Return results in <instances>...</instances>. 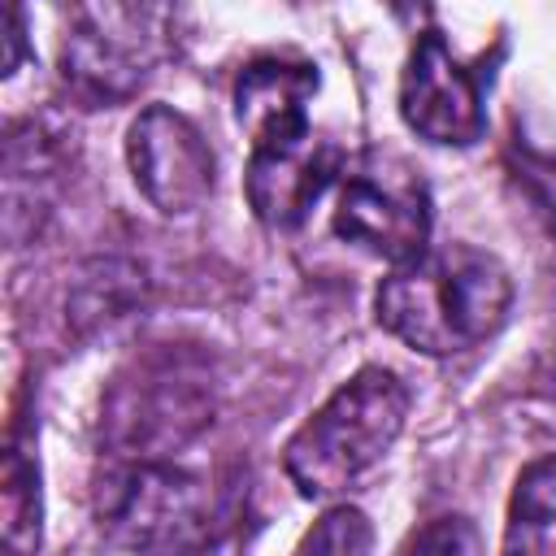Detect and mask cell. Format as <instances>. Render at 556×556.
Wrapping results in <instances>:
<instances>
[{"label":"cell","instance_id":"obj_1","mask_svg":"<svg viewBox=\"0 0 556 556\" xmlns=\"http://www.w3.org/2000/svg\"><path fill=\"white\" fill-rule=\"evenodd\" d=\"M513 304L508 269L469 243L426 248L417 261L395 265L378 291V326L421 356H452L491 339Z\"/></svg>","mask_w":556,"mask_h":556},{"label":"cell","instance_id":"obj_2","mask_svg":"<svg viewBox=\"0 0 556 556\" xmlns=\"http://www.w3.org/2000/svg\"><path fill=\"white\" fill-rule=\"evenodd\" d=\"M408 387L382 365L356 369L282 447V469L304 500H326L361 482L404 434Z\"/></svg>","mask_w":556,"mask_h":556},{"label":"cell","instance_id":"obj_3","mask_svg":"<svg viewBox=\"0 0 556 556\" xmlns=\"http://www.w3.org/2000/svg\"><path fill=\"white\" fill-rule=\"evenodd\" d=\"M213 421L208 369L174 348L130 361L100 408V434L113 460H169Z\"/></svg>","mask_w":556,"mask_h":556},{"label":"cell","instance_id":"obj_4","mask_svg":"<svg viewBox=\"0 0 556 556\" xmlns=\"http://www.w3.org/2000/svg\"><path fill=\"white\" fill-rule=\"evenodd\" d=\"M100 530L143 556H187L213 530V491L174 460H113L96 478Z\"/></svg>","mask_w":556,"mask_h":556},{"label":"cell","instance_id":"obj_5","mask_svg":"<svg viewBox=\"0 0 556 556\" xmlns=\"http://www.w3.org/2000/svg\"><path fill=\"white\" fill-rule=\"evenodd\" d=\"M165 9L78 4L61 30V78L83 104H122L165 56Z\"/></svg>","mask_w":556,"mask_h":556},{"label":"cell","instance_id":"obj_6","mask_svg":"<svg viewBox=\"0 0 556 556\" xmlns=\"http://www.w3.org/2000/svg\"><path fill=\"white\" fill-rule=\"evenodd\" d=\"M334 235L378 261L408 265L430 248V191L395 156H365L343 174Z\"/></svg>","mask_w":556,"mask_h":556},{"label":"cell","instance_id":"obj_7","mask_svg":"<svg viewBox=\"0 0 556 556\" xmlns=\"http://www.w3.org/2000/svg\"><path fill=\"white\" fill-rule=\"evenodd\" d=\"M126 165L143 200L165 217L195 213L217 178L213 148L195 130L191 117H182L169 104H148L130 130H126Z\"/></svg>","mask_w":556,"mask_h":556},{"label":"cell","instance_id":"obj_8","mask_svg":"<svg viewBox=\"0 0 556 556\" xmlns=\"http://www.w3.org/2000/svg\"><path fill=\"white\" fill-rule=\"evenodd\" d=\"M400 117L413 135L439 148H469L482 139V87L452 56L439 30L417 35L400 74Z\"/></svg>","mask_w":556,"mask_h":556},{"label":"cell","instance_id":"obj_9","mask_svg":"<svg viewBox=\"0 0 556 556\" xmlns=\"http://www.w3.org/2000/svg\"><path fill=\"white\" fill-rule=\"evenodd\" d=\"M334 174H339L334 143L321 139L317 130H304V135L252 148L243 187H248L252 213L265 226L287 230V226L308 217V208L321 200V191L330 187Z\"/></svg>","mask_w":556,"mask_h":556},{"label":"cell","instance_id":"obj_10","mask_svg":"<svg viewBox=\"0 0 556 556\" xmlns=\"http://www.w3.org/2000/svg\"><path fill=\"white\" fill-rule=\"evenodd\" d=\"M317 65L291 56H256L235 78V117L252 135V148L278 143L308 126V100L317 96Z\"/></svg>","mask_w":556,"mask_h":556},{"label":"cell","instance_id":"obj_11","mask_svg":"<svg viewBox=\"0 0 556 556\" xmlns=\"http://www.w3.org/2000/svg\"><path fill=\"white\" fill-rule=\"evenodd\" d=\"M61 174V148L56 135L39 122L9 126L4 143V235L9 243H22L39 230V217L52 204V182Z\"/></svg>","mask_w":556,"mask_h":556},{"label":"cell","instance_id":"obj_12","mask_svg":"<svg viewBox=\"0 0 556 556\" xmlns=\"http://www.w3.org/2000/svg\"><path fill=\"white\" fill-rule=\"evenodd\" d=\"M500 556H556V452L517 473Z\"/></svg>","mask_w":556,"mask_h":556},{"label":"cell","instance_id":"obj_13","mask_svg":"<svg viewBox=\"0 0 556 556\" xmlns=\"http://www.w3.org/2000/svg\"><path fill=\"white\" fill-rule=\"evenodd\" d=\"M0 513H4V556H35L43 534L39 508V469L26 447L9 443L4 473H0Z\"/></svg>","mask_w":556,"mask_h":556},{"label":"cell","instance_id":"obj_14","mask_svg":"<svg viewBox=\"0 0 556 556\" xmlns=\"http://www.w3.org/2000/svg\"><path fill=\"white\" fill-rule=\"evenodd\" d=\"M374 552V526L361 508L339 504L326 517H317L291 556H369Z\"/></svg>","mask_w":556,"mask_h":556},{"label":"cell","instance_id":"obj_15","mask_svg":"<svg viewBox=\"0 0 556 556\" xmlns=\"http://www.w3.org/2000/svg\"><path fill=\"white\" fill-rule=\"evenodd\" d=\"M404 556H482V534L465 513H443L413 534Z\"/></svg>","mask_w":556,"mask_h":556},{"label":"cell","instance_id":"obj_16","mask_svg":"<svg viewBox=\"0 0 556 556\" xmlns=\"http://www.w3.org/2000/svg\"><path fill=\"white\" fill-rule=\"evenodd\" d=\"M26 22H22V9L17 4H4V30H0V39H4V61H0V74L9 78V74H17V65H22V48H26Z\"/></svg>","mask_w":556,"mask_h":556},{"label":"cell","instance_id":"obj_17","mask_svg":"<svg viewBox=\"0 0 556 556\" xmlns=\"http://www.w3.org/2000/svg\"><path fill=\"white\" fill-rule=\"evenodd\" d=\"M552 391H556V356H552Z\"/></svg>","mask_w":556,"mask_h":556}]
</instances>
